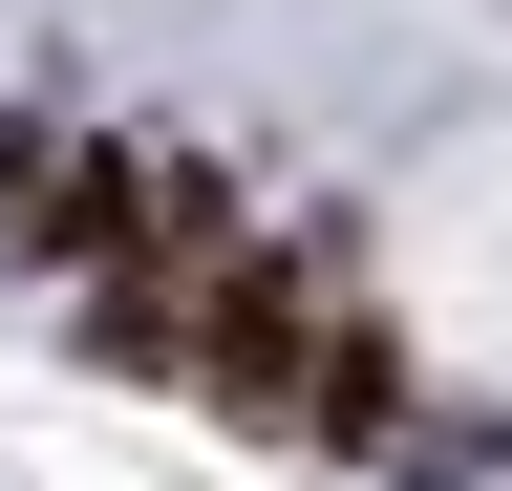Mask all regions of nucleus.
Wrapping results in <instances>:
<instances>
[{
    "mask_svg": "<svg viewBox=\"0 0 512 491\" xmlns=\"http://www.w3.org/2000/svg\"><path fill=\"white\" fill-rule=\"evenodd\" d=\"M299 363H320L299 278H278V257H214V299H192V385H214V406H299Z\"/></svg>",
    "mask_w": 512,
    "mask_h": 491,
    "instance_id": "1",
    "label": "nucleus"
},
{
    "mask_svg": "<svg viewBox=\"0 0 512 491\" xmlns=\"http://www.w3.org/2000/svg\"><path fill=\"white\" fill-rule=\"evenodd\" d=\"M0 193H43V129H22V107H0Z\"/></svg>",
    "mask_w": 512,
    "mask_h": 491,
    "instance_id": "3",
    "label": "nucleus"
},
{
    "mask_svg": "<svg viewBox=\"0 0 512 491\" xmlns=\"http://www.w3.org/2000/svg\"><path fill=\"white\" fill-rule=\"evenodd\" d=\"M299 427H320V449H384V427H406V342H384V321H342V342L299 363Z\"/></svg>",
    "mask_w": 512,
    "mask_h": 491,
    "instance_id": "2",
    "label": "nucleus"
}]
</instances>
